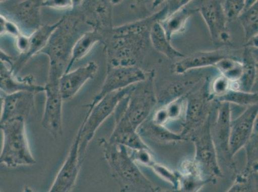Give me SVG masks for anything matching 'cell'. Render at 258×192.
<instances>
[{"instance_id": "7", "label": "cell", "mask_w": 258, "mask_h": 192, "mask_svg": "<svg viewBox=\"0 0 258 192\" xmlns=\"http://www.w3.org/2000/svg\"><path fill=\"white\" fill-rule=\"evenodd\" d=\"M211 118L187 136L195 145L196 154L193 160L199 174L204 179L212 181L213 178L222 176L217 151L213 142L211 130Z\"/></svg>"}, {"instance_id": "4", "label": "cell", "mask_w": 258, "mask_h": 192, "mask_svg": "<svg viewBox=\"0 0 258 192\" xmlns=\"http://www.w3.org/2000/svg\"><path fill=\"white\" fill-rule=\"evenodd\" d=\"M157 104L154 74L151 72L145 81L133 86L129 94L119 102L113 114L114 117H123L138 130L149 119Z\"/></svg>"}, {"instance_id": "32", "label": "cell", "mask_w": 258, "mask_h": 192, "mask_svg": "<svg viewBox=\"0 0 258 192\" xmlns=\"http://www.w3.org/2000/svg\"><path fill=\"white\" fill-rule=\"evenodd\" d=\"M186 94L170 101L163 106L167 116L168 121L178 120L184 116L186 108Z\"/></svg>"}, {"instance_id": "37", "label": "cell", "mask_w": 258, "mask_h": 192, "mask_svg": "<svg viewBox=\"0 0 258 192\" xmlns=\"http://www.w3.org/2000/svg\"><path fill=\"white\" fill-rule=\"evenodd\" d=\"M131 158L137 164L151 167L155 162L151 149L133 150Z\"/></svg>"}, {"instance_id": "14", "label": "cell", "mask_w": 258, "mask_h": 192, "mask_svg": "<svg viewBox=\"0 0 258 192\" xmlns=\"http://www.w3.org/2000/svg\"><path fill=\"white\" fill-rule=\"evenodd\" d=\"M114 1H77L86 24L91 30L105 34L113 29L112 8Z\"/></svg>"}, {"instance_id": "17", "label": "cell", "mask_w": 258, "mask_h": 192, "mask_svg": "<svg viewBox=\"0 0 258 192\" xmlns=\"http://www.w3.org/2000/svg\"><path fill=\"white\" fill-rule=\"evenodd\" d=\"M60 20L52 25H43L29 36L28 44L24 52L20 53L14 59L11 70L13 73L18 75L28 62L40 52L46 45L51 34L58 27Z\"/></svg>"}, {"instance_id": "22", "label": "cell", "mask_w": 258, "mask_h": 192, "mask_svg": "<svg viewBox=\"0 0 258 192\" xmlns=\"http://www.w3.org/2000/svg\"><path fill=\"white\" fill-rule=\"evenodd\" d=\"M114 128L108 141L132 150L150 148L137 130L134 128L125 118L121 116L114 117Z\"/></svg>"}, {"instance_id": "43", "label": "cell", "mask_w": 258, "mask_h": 192, "mask_svg": "<svg viewBox=\"0 0 258 192\" xmlns=\"http://www.w3.org/2000/svg\"><path fill=\"white\" fill-rule=\"evenodd\" d=\"M0 2H1V1H0Z\"/></svg>"}, {"instance_id": "30", "label": "cell", "mask_w": 258, "mask_h": 192, "mask_svg": "<svg viewBox=\"0 0 258 192\" xmlns=\"http://www.w3.org/2000/svg\"><path fill=\"white\" fill-rule=\"evenodd\" d=\"M215 67L222 76L229 79L231 83L238 81L242 74V63L234 57L225 58L220 60Z\"/></svg>"}, {"instance_id": "8", "label": "cell", "mask_w": 258, "mask_h": 192, "mask_svg": "<svg viewBox=\"0 0 258 192\" xmlns=\"http://www.w3.org/2000/svg\"><path fill=\"white\" fill-rule=\"evenodd\" d=\"M212 101L208 81H206L196 92L187 93L184 122L180 133L187 140V136L190 133L200 127L208 118L212 116Z\"/></svg>"}, {"instance_id": "23", "label": "cell", "mask_w": 258, "mask_h": 192, "mask_svg": "<svg viewBox=\"0 0 258 192\" xmlns=\"http://www.w3.org/2000/svg\"><path fill=\"white\" fill-rule=\"evenodd\" d=\"M191 2H187L159 22L169 41H171L175 35L184 31L189 19L198 13V7L189 6Z\"/></svg>"}, {"instance_id": "29", "label": "cell", "mask_w": 258, "mask_h": 192, "mask_svg": "<svg viewBox=\"0 0 258 192\" xmlns=\"http://www.w3.org/2000/svg\"><path fill=\"white\" fill-rule=\"evenodd\" d=\"M218 102L234 104L240 107H249L257 105V92H246L238 90L231 89L226 94L217 99Z\"/></svg>"}, {"instance_id": "1", "label": "cell", "mask_w": 258, "mask_h": 192, "mask_svg": "<svg viewBox=\"0 0 258 192\" xmlns=\"http://www.w3.org/2000/svg\"><path fill=\"white\" fill-rule=\"evenodd\" d=\"M168 7H165L148 17L137 22L114 27L103 34L102 44L106 56L107 66H138L144 58L149 34L152 26L168 15Z\"/></svg>"}, {"instance_id": "16", "label": "cell", "mask_w": 258, "mask_h": 192, "mask_svg": "<svg viewBox=\"0 0 258 192\" xmlns=\"http://www.w3.org/2000/svg\"><path fill=\"white\" fill-rule=\"evenodd\" d=\"M231 105L220 102L217 107V116L214 125L211 126L212 135L219 160L222 156L227 163L233 165V157L229 152V141L231 123Z\"/></svg>"}, {"instance_id": "9", "label": "cell", "mask_w": 258, "mask_h": 192, "mask_svg": "<svg viewBox=\"0 0 258 192\" xmlns=\"http://www.w3.org/2000/svg\"><path fill=\"white\" fill-rule=\"evenodd\" d=\"M148 74L138 66H107L106 76L100 92L88 106H93L105 95L145 80Z\"/></svg>"}, {"instance_id": "41", "label": "cell", "mask_w": 258, "mask_h": 192, "mask_svg": "<svg viewBox=\"0 0 258 192\" xmlns=\"http://www.w3.org/2000/svg\"><path fill=\"white\" fill-rule=\"evenodd\" d=\"M23 192H37L34 191V189L30 188L29 186H25L24 189H23Z\"/></svg>"}, {"instance_id": "35", "label": "cell", "mask_w": 258, "mask_h": 192, "mask_svg": "<svg viewBox=\"0 0 258 192\" xmlns=\"http://www.w3.org/2000/svg\"><path fill=\"white\" fill-rule=\"evenodd\" d=\"M232 88L231 81L225 78L224 76H220L216 78L212 82L210 88L211 98L213 99H219V98L226 94Z\"/></svg>"}, {"instance_id": "36", "label": "cell", "mask_w": 258, "mask_h": 192, "mask_svg": "<svg viewBox=\"0 0 258 192\" xmlns=\"http://www.w3.org/2000/svg\"><path fill=\"white\" fill-rule=\"evenodd\" d=\"M23 34L20 27L6 15L0 13V36L5 34L11 35L15 38Z\"/></svg>"}, {"instance_id": "38", "label": "cell", "mask_w": 258, "mask_h": 192, "mask_svg": "<svg viewBox=\"0 0 258 192\" xmlns=\"http://www.w3.org/2000/svg\"><path fill=\"white\" fill-rule=\"evenodd\" d=\"M74 1L69 0H46L42 1V7L57 10H71L74 7Z\"/></svg>"}, {"instance_id": "20", "label": "cell", "mask_w": 258, "mask_h": 192, "mask_svg": "<svg viewBox=\"0 0 258 192\" xmlns=\"http://www.w3.org/2000/svg\"><path fill=\"white\" fill-rule=\"evenodd\" d=\"M229 57H234L233 54L226 49L197 51L175 62L172 65V71L175 74H182L191 70L215 66L220 60Z\"/></svg>"}, {"instance_id": "2", "label": "cell", "mask_w": 258, "mask_h": 192, "mask_svg": "<svg viewBox=\"0 0 258 192\" xmlns=\"http://www.w3.org/2000/svg\"><path fill=\"white\" fill-rule=\"evenodd\" d=\"M59 24L39 54L49 58L48 79L59 80L71 58L73 48L84 33L91 30L86 25L81 11L74 1V7L60 19Z\"/></svg>"}, {"instance_id": "31", "label": "cell", "mask_w": 258, "mask_h": 192, "mask_svg": "<svg viewBox=\"0 0 258 192\" xmlns=\"http://www.w3.org/2000/svg\"><path fill=\"white\" fill-rule=\"evenodd\" d=\"M257 172L246 170L227 192H257Z\"/></svg>"}, {"instance_id": "34", "label": "cell", "mask_w": 258, "mask_h": 192, "mask_svg": "<svg viewBox=\"0 0 258 192\" xmlns=\"http://www.w3.org/2000/svg\"><path fill=\"white\" fill-rule=\"evenodd\" d=\"M151 168L159 177L172 184L174 188H177L179 181V172L170 170L166 166L157 163L156 161L152 164Z\"/></svg>"}, {"instance_id": "18", "label": "cell", "mask_w": 258, "mask_h": 192, "mask_svg": "<svg viewBox=\"0 0 258 192\" xmlns=\"http://www.w3.org/2000/svg\"><path fill=\"white\" fill-rule=\"evenodd\" d=\"M98 69V65L95 62H90L74 71L63 74L58 80L63 101L74 98L87 82L95 78Z\"/></svg>"}, {"instance_id": "26", "label": "cell", "mask_w": 258, "mask_h": 192, "mask_svg": "<svg viewBox=\"0 0 258 192\" xmlns=\"http://www.w3.org/2000/svg\"><path fill=\"white\" fill-rule=\"evenodd\" d=\"M102 33L97 30H91L84 33L83 36L77 40L73 48L71 58L64 73L70 71L75 63L79 62L88 55L96 44L98 43H102Z\"/></svg>"}, {"instance_id": "15", "label": "cell", "mask_w": 258, "mask_h": 192, "mask_svg": "<svg viewBox=\"0 0 258 192\" xmlns=\"http://www.w3.org/2000/svg\"><path fill=\"white\" fill-rule=\"evenodd\" d=\"M81 132L78 130L67 158L58 171L48 192H71L76 184L83 162L79 158Z\"/></svg>"}, {"instance_id": "24", "label": "cell", "mask_w": 258, "mask_h": 192, "mask_svg": "<svg viewBox=\"0 0 258 192\" xmlns=\"http://www.w3.org/2000/svg\"><path fill=\"white\" fill-rule=\"evenodd\" d=\"M257 49L245 46L242 54V74L238 81L232 83L233 90L252 92V88L256 80L257 72Z\"/></svg>"}, {"instance_id": "12", "label": "cell", "mask_w": 258, "mask_h": 192, "mask_svg": "<svg viewBox=\"0 0 258 192\" xmlns=\"http://www.w3.org/2000/svg\"><path fill=\"white\" fill-rule=\"evenodd\" d=\"M210 32L213 43L216 46L227 45L231 41L227 21L223 12L222 2L217 0L201 1L198 6Z\"/></svg>"}, {"instance_id": "11", "label": "cell", "mask_w": 258, "mask_h": 192, "mask_svg": "<svg viewBox=\"0 0 258 192\" xmlns=\"http://www.w3.org/2000/svg\"><path fill=\"white\" fill-rule=\"evenodd\" d=\"M4 2L2 4L4 5L6 15L11 18V20L16 23L21 30H24L31 34L43 25L41 11L43 8L42 1L27 0Z\"/></svg>"}, {"instance_id": "6", "label": "cell", "mask_w": 258, "mask_h": 192, "mask_svg": "<svg viewBox=\"0 0 258 192\" xmlns=\"http://www.w3.org/2000/svg\"><path fill=\"white\" fill-rule=\"evenodd\" d=\"M99 143L102 147L105 160L112 172L123 183L152 190L151 181L145 177L138 167L137 164L131 159L126 147L112 144L104 139H100Z\"/></svg>"}, {"instance_id": "28", "label": "cell", "mask_w": 258, "mask_h": 192, "mask_svg": "<svg viewBox=\"0 0 258 192\" xmlns=\"http://www.w3.org/2000/svg\"><path fill=\"white\" fill-rule=\"evenodd\" d=\"M238 19L242 26L246 43L253 37L257 36L258 1L255 0L252 6L244 9Z\"/></svg>"}, {"instance_id": "3", "label": "cell", "mask_w": 258, "mask_h": 192, "mask_svg": "<svg viewBox=\"0 0 258 192\" xmlns=\"http://www.w3.org/2000/svg\"><path fill=\"white\" fill-rule=\"evenodd\" d=\"M0 130L3 138L0 164L9 168L36 164L30 149L24 119H13L1 124Z\"/></svg>"}, {"instance_id": "27", "label": "cell", "mask_w": 258, "mask_h": 192, "mask_svg": "<svg viewBox=\"0 0 258 192\" xmlns=\"http://www.w3.org/2000/svg\"><path fill=\"white\" fill-rule=\"evenodd\" d=\"M150 43L159 53L163 54L170 60L175 58H182L186 57L184 54L173 48L171 41H169L165 32L162 29L159 22L154 23L152 26L149 34Z\"/></svg>"}, {"instance_id": "33", "label": "cell", "mask_w": 258, "mask_h": 192, "mask_svg": "<svg viewBox=\"0 0 258 192\" xmlns=\"http://www.w3.org/2000/svg\"><path fill=\"white\" fill-rule=\"evenodd\" d=\"M223 12L227 22H233L238 19L245 9L244 0H227L222 2Z\"/></svg>"}, {"instance_id": "5", "label": "cell", "mask_w": 258, "mask_h": 192, "mask_svg": "<svg viewBox=\"0 0 258 192\" xmlns=\"http://www.w3.org/2000/svg\"><path fill=\"white\" fill-rule=\"evenodd\" d=\"M135 85L110 93L93 106H87L88 111L79 129L81 132L79 153L82 162H83L87 147L98 129L110 116L114 114L119 102L129 94Z\"/></svg>"}, {"instance_id": "42", "label": "cell", "mask_w": 258, "mask_h": 192, "mask_svg": "<svg viewBox=\"0 0 258 192\" xmlns=\"http://www.w3.org/2000/svg\"><path fill=\"white\" fill-rule=\"evenodd\" d=\"M0 192H2V191H0Z\"/></svg>"}, {"instance_id": "10", "label": "cell", "mask_w": 258, "mask_h": 192, "mask_svg": "<svg viewBox=\"0 0 258 192\" xmlns=\"http://www.w3.org/2000/svg\"><path fill=\"white\" fill-rule=\"evenodd\" d=\"M46 102L41 125L50 133L54 139L58 140L62 137V104L58 80L47 79L44 85Z\"/></svg>"}, {"instance_id": "25", "label": "cell", "mask_w": 258, "mask_h": 192, "mask_svg": "<svg viewBox=\"0 0 258 192\" xmlns=\"http://www.w3.org/2000/svg\"><path fill=\"white\" fill-rule=\"evenodd\" d=\"M138 132L141 137L154 140L159 143H170L180 141H187V139L180 134L169 130L165 126L157 125L149 119L138 129Z\"/></svg>"}, {"instance_id": "40", "label": "cell", "mask_w": 258, "mask_h": 192, "mask_svg": "<svg viewBox=\"0 0 258 192\" xmlns=\"http://www.w3.org/2000/svg\"><path fill=\"white\" fill-rule=\"evenodd\" d=\"M4 98L0 95V122H1L2 111H3Z\"/></svg>"}, {"instance_id": "13", "label": "cell", "mask_w": 258, "mask_h": 192, "mask_svg": "<svg viewBox=\"0 0 258 192\" xmlns=\"http://www.w3.org/2000/svg\"><path fill=\"white\" fill-rule=\"evenodd\" d=\"M257 105L247 107L242 114L231 123L229 147L230 154L235 156L244 148L253 133L257 129Z\"/></svg>"}, {"instance_id": "21", "label": "cell", "mask_w": 258, "mask_h": 192, "mask_svg": "<svg viewBox=\"0 0 258 192\" xmlns=\"http://www.w3.org/2000/svg\"><path fill=\"white\" fill-rule=\"evenodd\" d=\"M0 91L6 95L23 91L34 93L44 92V86L35 83L32 75L21 77L13 73L6 63L0 61Z\"/></svg>"}, {"instance_id": "19", "label": "cell", "mask_w": 258, "mask_h": 192, "mask_svg": "<svg viewBox=\"0 0 258 192\" xmlns=\"http://www.w3.org/2000/svg\"><path fill=\"white\" fill-rule=\"evenodd\" d=\"M36 93L23 91L13 94L6 95L4 98L0 125L16 119H23L26 121L35 111Z\"/></svg>"}, {"instance_id": "39", "label": "cell", "mask_w": 258, "mask_h": 192, "mask_svg": "<svg viewBox=\"0 0 258 192\" xmlns=\"http://www.w3.org/2000/svg\"><path fill=\"white\" fill-rule=\"evenodd\" d=\"M0 61L6 63V64H10L12 66L13 64L14 58L8 55V53L5 52L2 49H0Z\"/></svg>"}]
</instances>
